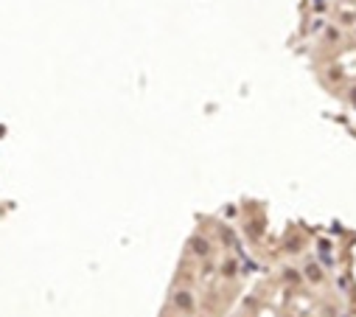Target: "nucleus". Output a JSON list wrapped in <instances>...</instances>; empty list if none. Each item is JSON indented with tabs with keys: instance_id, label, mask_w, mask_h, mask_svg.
I'll use <instances>...</instances> for the list:
<instances>
[{
	"instance_id": "nucleus-1",
	"label": "nucleus",
	"mask_w": 356,
	"mask_h": 317,
	"mask_svg": "<svg viewBox=\"0 0 356 317\" xmlns=\"http://www.w3.org/2000/svg\"><path fill=\"white\" fill-rule=\"evenodd\" d=\"M157 317H353V309L314 259L258 264L216 227L191 242Z\"/></svg>"
},
{
	"instance_id": "nucleus-2",
	"label": "nucleus",
	"mask_w": 356,
	"mask_h": 317,
	"mask_svg": "<svg viewBox=\"0 0 356 317\" xmlns=\"http://www.w3.org/2000/svg\"><path fill=\"white\" fill-rule=\"evenodd\" d=\"M314 62L323 82L356 104V17H339L323 29L314 45Z\"/></svg>"
}]
</instances>
